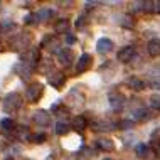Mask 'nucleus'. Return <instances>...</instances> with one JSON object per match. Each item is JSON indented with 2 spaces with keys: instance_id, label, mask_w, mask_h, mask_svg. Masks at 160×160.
Returning <instances> with one entry per match:
<instances>
[{
  "instance_id": "obj_34",
  "label": "nucleus",
  "mask_w": 160,
  "mask_h": 160,
  "mask_svg": "<svg viewBox=\"0 0 160 160\" xmlns=\"http://www.w3.org/2000/svg\"><path fill=\"white\" fill-rule=\"evenodd\" d=\"M0 10H2V7H0Z\"/></svg>"
},
{
  "instance_id": "obj_8",
  "label": "nucleus",
  "mask_w": 160,
  "mask_h": 160,
  "mask_svg": "<svg viewBox=\"0 0 160 160\" xmlns=\"http://www.w3.org/2000/svg\"><path fill=\"white\" fill-rule=\"evenodd\" d=\"M58 59L62 66H69L72 62V51L71 49H59L58 51Z\"/></svg>"
},
{
  "instance_id": "obj_20",
  "label": "nucleus",
  "mask_w": 160,
  "mask_h": 160,
  "mask_svg": "<svg viewBox=\"0 0 160 160\" xmlns=\"http://www.w3.org/2000/svg\"><path fill=\"white\" fill-rule=\"evenodd\" d=\"M0 128L3 130V132H14L15 130V122L10 118H3L2 122H0Z\"/></svg>"
},
{
  "instance_id": "obj_9",
  "label": "nucleus",
  "mask_w": 160,
  "mask_h": 160,
  "mask_svg": "<svg viewBox=\"0 0 160 160\" xmlns=\"http://www.w3.org/2000/svg\"><path fill=\"white\" fill-rule=\"evenodd\" d=\"M96 49H98V52L106 54V52H110V51L113 49V42H111L110 39L103 37V39H99V41L96 42Z\"/></svg>"
},
{
  "instance_id": "obj_16",
  "label": "nucleus",
  "mask_w": 160,
  "mask_h": 160,
  "mask_svg": "<svg viewBox=\"0 0 160 160\" xmlns=\"http://www.w3.org/2000/svg\"><path fill=\"white\" fill-rule=\"evenodd\" d=\"M118 125L116 123H111V122H98L94 123V130H98V132H108V130H115Z\"/></svg>"
},
{
  "instance_id": "obj_6",
  "label": "nucleus",
  "mask_w": 160,
  "mask_h": 160,
  "mask_svg": "<svg viewBox=\"0 0 160 160\" xmlns=\"http://www.w3.org/2000/svg\"><path fill=\"white\" fill-rule=\"evenodd\" d=\"M47 81H49V84L51 86H54L56 89H61L62 88V84H64V81H66V78H64L62 72H51L49 76H47Z\"/></svg>"
},
{
  "instance_id": "obj_13",
  "label": "nucleus",
  "mask_w": 160,
  "mask_h": 160,
  "mask_svg": "<svg viewBox=\"0 0 160 160\" xmlns=\"http://www.w3.org/2000/svg\"><path fill=\"white\" fill-rule=\"evenodd\" d=\"M54 31L58 34H68L69 32V20L68 19H59L54 25Z\"/></svg>"
},
{
  "instance_id": "obj_15",
  "label": "nucleus",
  "mask_w": 160,
  "mask_h": 160,
  "mask_svg": "<svg viewBox=\"0 0 160 160\" xmlns=\"http://www.w3.org/2000/svg\"><path fill=\"white\" fill-rule=\"evenodd\" d=\"M128 88L133 89V91H142V89L145 88V84H143V81L138 79V78H130L128 79Z\"/></svg>"
},
{
  "instance_id": "obj_23",
  "label": "nucleus",
  "mask_w": 160,
  "mask_h": 160,
  "mask_svg": "<svg viewBox=\"0 0 160 160\" xmlns=\"http://www.w3.org/2000/svg\"><path fill=\"white\" fill-rule=\"evenodd\" d=\"M122 25H123V27H127V29H133V27H135V20H133L130 15H125L122 19Z\"/></svg>"
},
{
  "instance_id": "obj_1",
  "label": "nucleus",
  "mask_w": 160,
  "mask_h": 160,
  "mask_svg": "<svg viewBox=\"0 0 160 160\" xmlns=\"http://www.w3.org/2000/svg\"><path fill=\"white\" fill-rule=\"evenodd\" d=\"M22 96H20L19 93H10L7 94L5 99H3V110L8 111V113H12V111H17L20 106H22Z\"/></svg>"
},
{
  "instance_id": "obj_22",
  "label": "nucleus",
  "mask_w": 160,
  "mask_h": 160,
  "mask_svg": "<svg viewBox=\"0 0 160 160\" xmlns=\"http://www.w3.org/2000/svg\"><path fill=\"white\" fill-rule=\"evenodd\" d=\"M54 132L58 133V135H66V133L69 132V125L64 123V122H58L54 127Z\"/></svg>"
},
{
  "instance_id": "obj_29",
  "label": "nucleus",
  "mask_w": 160,
  "mask_h": 160,
  "mask_svg": "<svg viewBox=\"0 0 160 160\" xmlns=\"http://www.w3.org/2000/svg\"><path fill=\"white\" fill-rule=\"evenodd\" d=\"M66 42H68V44H74V42H76V37H74V36H66Z\"/></svg>"
},
{
  "instance_id": "obj_3",
  "label": "nucleus",
  "mask_w": 160,
  "mask_h": 160,
  "mask_svg": "<svg viewBox=\"0 0 160 160\" xmlns=\"http://www.w3.org/2000/svg\"><path fill=\"white\" fill-rule=\"evenodd\" d=\"M108 101H110V106L113 108L115 111H120L123 108V105H125V96L120 91H111L110 94H108Z\"/></svg>"
},
{
  "instance_id": "obj_12",
  "label": "nucleus",
  "mask_w": 160,
  "mask_h": 160,
  "mask_svg": "<svg viewBox=\"0 0 160 160\" xmlns=\"http://www.w3.org/2000/svg\"><path fill=\"white\" fill-rule=\"evenodd\" d=\"M94 145H96V148L103 150V152H111V150L115 148L113 142L108 140V138H98V140L94 142Z\"/></svg>"
},
{
  "instance_id": "obj_21",
  "label": "nucleus",
  "mask_w": 160,
  "mask_h": 160,
  "mask_svg": "<svg viewBox=\"0 0 160 160\" xmlns=\"http://www.w3.org/2000/svg\"><path fill=\"white\" fill-rule=\"evenodd\" d=\"M148 106L152 108V110L160 111V94H152V96L148 98Z\"/></svg>"
},
{
  "instance_id": "obj_18",
  "label": "nucleus",
  "mask_w": 160,
  "mask_h": 160,
  "mask_svg": "<svg viewBox=\"0 0 160 160\" xmlns=\"http://www.w3.org/2000/svg\"><path fill=\"white\" fill-rule=\"evenodd\" d=\"M86 127H88V122H86L84 116H76V118L72 120V128L78 130V132H83Z\"/></svg>"
},
{
  "instance_id": "obj_27",
  "label": "nucleus",
  "mask_w": 160,
  "mask_h": 160,
  "mask_svg": "<svg viewBox=\"0 0 160 160\" xmlns=\"http://www.w3.org/2000/svg\"><path fill=\"white\" fill-rule=\"evenodd\" d=\"M155 143H152V147H153V150L157 152L158 155H160V140H153Z\"/></svg>"
},
{
  "instance_id": "obj_26",
  "label": "nucleus",
  "mask_w": 160,
  "mask_h": 160,
  "mask_svg": "<svg viewBox=\"0 0 160 160\" xmlns=\"http://www.w3.org/2000/svg\"><path fill=\"white\" fill-rule=\"evenodd\" d=\"M120 127H122L123 130H130V128L133 127V122H128V120H125V122L120 123Z\"/></svg>"
},
{
  "instance_id": "obj_25",
  "label": "nucleus",
  "mask_w": 160,
  "mask_h": 160,
  "mask_svg": "<svg viewBox=\"0 0 160 160\" xmlns=\"http://www.w3.org/2000/svg\"><path fill=\"white\" fill-rule=\"evenodd\" d=\"M24 22H25V24H34V22H37L36 14H29V15H25V17H24Z\"/></svg>"
},
{
  "instance_id": "obj_28",
  "label": "nucleus",
  "mask_w": 160,
  "mask_h": 160,
  "mask_svg": "<svg viewBox=\"0 0 160 160\" xmlns=\"http://www.w3.org/2000/svg\"><path fill=\"white\" fill-rule=\"evenodd\" d=\"M84 17H79V19H78V22H76V27L78 29H81V27H83V25H84Z\"/></svg>"
},
{
  "instance_id": "obj_19",
  "label": "nucleus",
  "mask_w": 160,
  "mask_h": 160,
  "mask_svg": "<svg viewBox=\"0 0 160 160\" xmlns=\"http://www.w3.org/2000/svg\"><path fill=\"white\" fill-rule=\"evenodd\" d=\"M135 152H137V155L140 158H147L150 155V147L148 145H145V143H138L137 147H135Z\"/></svg>"
},
{
  "instance_id": "obj_32",
  "label": "nucleus",
  "mask_w": 160,
  "mask_h": 160,
  "mask_svg": "<svg viewBox=\"0 0 160 160\" xmlns=\"http://www.w3.org/2000/svg\"><path fill=\"white\" fill-rule=\"evenodd\" d=\"M103 160H113V158H103Z\"/></svg>"
},
{
  "instance_id": "obj_7",
  "label": "nucleus",
  "mask_w": 160,
  "mask_h": 160,
  "mask_svg": "<svg viewBox=\"0 0 160 160\" xmlns=\"http://www.w3.org/2000/svg\"><path fill=\"white\" fill-rule=\"evenodd\" d=\"M32 118H34V122L37 125H41V127H46V125H49V122H51V115L47 113L46 110H37Z\"/></svg>"
},
{
  "instance_id": "obj_10",
  "label": "nucleus",
  "mask_w": 160,
  "mask_h": 160,
  "mask_svg": "<svg viewBox=\"0 0 160 160\" xmlns=\"http://www.w3.org/2000/svg\"><path fill=\"white\" fill-rule=\"evenodd\" d=\"M147 51L152 58H158L160 56V39H152L148 41V46H147Z\"/></svg>"
},
{
  "instance_id": "obj_17",
  "label": "nucleus",
  "mask_w": 160,
  "mask_h": 160,
  "mask_svg": "<svg viewBox=\"0 0 160 160\" xmlns=\"http://www.w3.org/2000/svg\"><path fill=\"white\" fill-rule=\"evenodd\" d=\"M52 15H54V12L51 10V8H42L41 12H37V14H36L37 22H46V20L52 19Z\"/></svg>"
},
{
  "instance_id": "obj_4",
  "label": "nucleus",
  "mask_w": 160,
  "mask_h": 160,
  "mask_svg": "<svg viewBox=\"0 0 160 160\" xmlns=\"http://www.w3.org/2000/svg\"><path fill=\"white\" fill-rule=\"evenodd\" d=\"M135 54H137V51H135V47L133 46H127V47H123V49H120L118 51V61H122V62H130L133 58H135Z\"/></svg>"
},
{
  "instance_id": "obj_2",
  "label": "nucleus",
  "mask_w": 160,
  "mask_h": 160,
  "mask_svg": "<svg viewBox=\"0 0 160 160\" xmlns=\"http://www.w3.org/2000/svg\"><path fill=\"white\" fill-rule=\"evenodd\" d=\"M42 94H44V88H42L41 83H32L25 89V98H27L29 103H37L42 98Z\"/></svg>"
},
{
  "instance_id": "obj_33",
  "label": "nucleus",
  "mask_w": 160,
  "mask_h": 160,
  "mask_svg": "<svg viewBox=\"0 0 160 160\" xmlns=\"http://www.w3.org/2000/svg\"><path fill=\"white\" fill-rule=\"evenodd\" d=\"M5 160H12V158H5Z\"/></svg>"
},
{
  "instance_id": "obj_11",
  "label": "nucleus",
  "mask_w": 160,
  "mask_h": 160,
  "mask_svg": "<svg viewBox=\"0 0 160 160\" xmlns=\"http://www.w3.org/2000/svg\"><path fill=\"white\" fill-rule=\"evenodd\" d=\"M29 44H31V37L25 36V34L17 36L15 41H14V47H15V49H27Z\"/></svg>"
},
{
  "instance_id": "obj_30",
  "label": "nucleus",
  "mask_w": 160,
  "mask_h": 160,
  "mask_svg": "<svg viewBox=\"0 0 160 160\" xmlns=\"http://www.w3.org/2000/svg\"><path fill=\"white\" fill-rule=\"evenodd\" d=\"M155 5H157V8H155V10H157V12H160V2H157Z\"/></svg>"
},
{
  "instance_id": "obj_14",
  "label": "nucleus",
  "mask_w": 160,
  "mask_h": 160,
  "mask_svg": "<svg viewBox=\"0 0 160 160\" xmlns=\"http://www.w3.org/2000/svg\"><path fill=\"white\" fill-rule=\"evenodd\" d=\"M133 115H135V116H133V118H135V122H147V120L152 118L150 111H148V110H145V108H140V110H137Z\"/></svg>"
},
{
  "instance_id": "obj_31",
  "label": "nucleus",
  "mask_w": 160,
  "mask_h": 160,
  "mask_svg": "<svg viewBox=\"0 0 160 160\" xmlns=\"http://www.w3.org/2000/svg\"><path fill=\"white\" fill-rule=\"evenodd\" d=\"M0 36H2V25H0Z\"/></svg>"
},
{
  "instance_id": "obj_24",
  "label": "nucleus",
  "mask_w": 160,
  "mask_h": 160,
  "mask_svg": "<svg viewBox=\"0 0 160 160\" xmlns=\"http://www.w3.org/2000/svg\"><path fill=\"white\" fill-rule=\"evenodd\" d=\"M46 138L47 137L44 135V133H36V135L32 137V142H34V143H44Z\"/></svg>"
},
{
  "instance_id": "obj_5",
  "label": "nucleus",
  "mask_w": 160,
  "mask_h": 160,
  "mask_svg": "<svg viewBox=\"0 0 160 160\" xmlns=\"http://www.w3.org/2000/svg\"><path fill=\"white\" fill-rule=\"evenodd\" d=\"M89 66H91V56L89 54H81L79 59L76 61V72L81 74V72L88 71Z\"/></svg>"
}]
</instances>
